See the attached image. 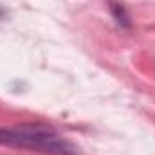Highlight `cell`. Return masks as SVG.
Instances as JSON below:
<instances>
[{"instance_id": "6da1fadb", "label": "cell", "mask_w": 155, "mask_h": 155, "mask_svg": "<svg viewBox=\"0 0 155 155\" xmlns=\"http://www.w3.org/2000/svg\"><path fill=\"white\" fill-rule=\"evenodd\" d=\"M0 146L29 150L45 155H76V146L58 134L45 132L35 126L4 128L0 126Z\"/></svg>"}, {"instance_id": "7a4b0ae2", "label": "cell", "mask_w": 155, "mask_h": 155, "mask_svg": "<svg viewBox=\"0 0 155 155\" xmlns=\"http://www.w3.org/2000/svg\"><path fill=\"white\" fill-rule=\"evenodd\" d=\"M110 11H112L116 22L121 25V27H130V25H132V22H130V15L126 13V9H124L123 4H117V2L112 0V2H110Z\"/></svg>"}]
</instances>
